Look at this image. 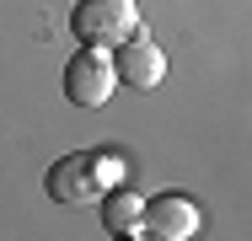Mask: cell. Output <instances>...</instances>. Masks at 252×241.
I'll return each mask as SVG.
<instances>
[{
  "mask_svg": "<svg viewBox=\"0 0 252 241\" xmlns=\"http://www.w3.org/2000/svg\"><path fill=\"white\" fill-rule=\"evenodd\" d=\"M70 32L92 48H118L140 32V5L134 0H75Z\"/></svg>",
  "mask_w": 252,
  "mask_h": 241,
  "instance_id": "cell-1",
  "label": "cell"
},
{
  "mask_svg": "<svg viewBox=\"0 0 252 241\" xmlns=\"http://www.w3.org/2000/svg\"><path fill=\"white\" fill-rule=\"evenodd\" d=\"M113 86H118V75H113V54L107 48L81 43L70 54V64H64V96L75 107H102L113 96Z\"/></svg>",
  "mask_w": 252,
  "mask_h": 241,
  "instance_id": "cell-2",
  "label": "cell"
},
{
  "mask_svg": "<svg viewBox=\"0 0 252 241\" xmlns=\"http://www.w3.org/2000/svg\"><path fill=\"white\" fill-rule=\"evenodd\" d=\"M43 193L64 209H81V204H97L102 198V177H97V161L86 150H70L59 155L49 172H43Z\"/></svg>",
  "mask_w": 252,
  "mask_h": 241,
  "instance_id": "cell-3",
  "label": "cell"
},
{
  "mask_svg": "<svg viewBox=\"0 0 252 241\" xmlns=\"http://www.w3.org/2000/svg\"><path fill=\"white\" fill-rule=\"evenodd\" d=\"M204 214L199 204L188 198V193H156V198H145V214H140V231L156 241H188L199 236Z\"/></svg>",
  "mask_w": 252,
  "mask_h": 241,
  "instance_id": "cell-4",
  "label": "cell"
},
{
  "mask_svg": "<svg viewBox=\"0 0 252 241\" xmlns=\"http://www.w3.org/2000/svg\"><path fill=\"white\" fill-rule=\"evenodd\" d=\"M113 75L124 81V86H134V91H156L161 86V75H166V54L151 43V38H129V43L113 48Z\"/></svg>",
  "mask_w": 252,
  "mask_h": 241,
  "instance_id": "cell-5",
  "label": "cell"
},
{
  "mask_svg": "<svg viewBox=\"0 0 252 241\" xmlns=\"http://www.w3.org/2000/svg\"><path fill=\"white\" fill-rule=\"evenodd\" d=\"M102 204V225L113 231V236L124 241V236H140V214H145V198L134 188H113V193H102L97 198Z\"/></svg>",
  "mask_w": 252,
  "mask_h": 241,
  "instance_id": "cell-6",
  "label": "cell"
},
{
  "mask_svg": "<svg viewBox=\"0 0 252 241\" xmlns=\"http://www.w3.org/2000/svg\"><path fill=\"white\" fill-rule=\"evenodd\" d=\"M92 161H97V177H102V182H118V177H124V166H118L113 155H92Z\"/></svg>",
  "mask_w": 252,
  "mask_h": 241,
  "instance_id": "cell-7",
  "label": "cell"
},
{
  "mask_svg": "<svg viewBox=\"0 0 252 241\" xmlns=\"http://www.w3.org/2000/svg\"><path fill=\"white\" fill-rule=\"evenodd\" d=\"M124 241H156V236H124Z\"/></svg>",
  "mask_w": 252,
  "mask_h": 241,
  "instance_id": "cell-8",
  "label": "cell"
}]
</instances>
